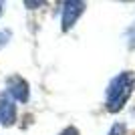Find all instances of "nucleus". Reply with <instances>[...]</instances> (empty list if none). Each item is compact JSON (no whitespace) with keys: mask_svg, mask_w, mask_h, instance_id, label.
Masks as SVG:
<instances>
[{"mask_svg":"<svg viewBox=\"0 0 135 135\" xmlns=\"http://www.w3.org/2000/svg\"><path fill=\"white\" fill-rule=\"evenodd\" d=\"M133 85H135V79H133V73H129V71L117 75L111 81V85L107 89V111L117 113L123 109V105L131 97Z\"/></svg>","mask_w":135,"mask_h":135,"instance_id":"1","label":"nucleus"},{"mask_svg":"<svg viewBox=\"0 0 135 135\" xmlns=\"http://www.w3.org/2000/svg\"><path fill=\"white\" fill-rule=\"evenodd\" d=\"M85 10V2H79V0H67L62 4V30L67 32L75 26L77 18L83 14Z\"/></svg>","mask_w":135,"mask_h":135,"instance_id":"2","label":"nucleus"},{"mask_svg":"<svg viewBox=\"0 0 135 135\" xmlns=\"http://www.w3.org/2000/svg\"><path fill=\"white\" fill-rule=\"evenodd\" d=\"M6 93L10 95L12 101H20V103H26L28 101V83L22 79V77H8L6 81Z\"/></svg>","mask_w":135,"mask_h":135,"instance_id":"3","label":"nucleus"},{"mask_svg":"<svg viewBox=\"0 0 135 135\" xmlns=\"http://www.w3.org/2000/svg\"><path fill=\"white\" fill-rule=\"evenodd\" d=\"M16 121V105L10 99L8 93H2L0 95V123L4 127H10Z\"/></svg>","mask_w":135,"mask_h":135,"instance_id":"4","label":"nucleus"},{"mask_svg":"<svg viewBox=\"0 0 135 135\" xmlns=\"http://www.w3.org/2000/svg\"><path fill=\"white\" fill-rule=\"evenodd\" d=\"M125 129H127V127H125L123 123H115L111 127V131H109V135H125Z\"/></svg>","mask_w":135,"mask_h":135,"instance_id":"5","label":"nucleus"},{"mask_svg":"<svg viewBox=\"0 0 135 135\" xmlns=\"http://www.w3.org/2000/svg\"><path fill=\"white\" fill-rule=\"evenodd\" d=\"M8 38H10V32L8 30H0V49L8 42Z\"/></svg>","mask_w":135,"mask_h":135,"instance_id":"6","label":"nucleus"},{"mask_svg":"<svg viewBox=\"0 0 135 135\" xmlns=\"http://www.w3.org/2000/svg\"><path fill=\"white\" fill-rule=\"evenodd\" d=\"M61 135H79V131L75 129V127H67L65 131H61Z\"/></svg>","mask_w":135,"mask_h":135,"instance_id":"7","label":"nucleus"},{"mask_svg":"<svg viewBox=\"0 0 135 135\" xmlns=\"http://www.w3.org/2000/svg\"><path fill=\"white\" fill-rule=\"evenodd\" d=\"M45 2H30V0H26L24 2V6H28V8H36V6H42Z\"/></svg>","mask_w":135,"mask_h":135,"instance_id":"8","label":"nucleus"},{"mask_svg":"<svg viewBox=\"0 0 135 135\" xmlns=\"http://www.w3.org/2000/svg\"><path fill=\"white\" fill-rule=\"evenodd\" d=\"M0 14H2V2H0Z\"/></svg>","mask_w":135,"mask_h":135,"instance_id":"9","label":"nucleus"}]
</instances>
